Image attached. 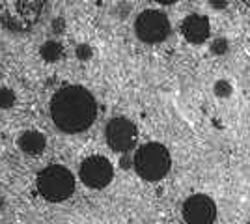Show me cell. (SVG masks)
I'll return each instance as SVG.
<instances>
[{
    "label": "cell",
    "mask_w": 250,
    "mask_h": 224,
    "mask_svg": "<svg viewBox=\"0 0 250 224\" xmlns=\"http://www.w3.org/2000/svg\"><path fill=\"white\" fill-rule=\"evenodd\" d=\"M51 118L63 133H83L97 118L94 96L83 86H63L52 96Z\"/></svg>",
    "instance_id": "1"
},
{
    "label": "cell",
    "mask_w": 250,
    "mask_h": 224,
    "mask_svg": "<svg viewBox=\"0 0 250 224\" xmlns=\"http://www.w3.org/2000/svg\"><path fill=\"white\" fill-rule=\"evenodd\" d=\"M38 192L49 202H63L75 191V176L62 164H51L38 174Z\"/></svg>",
    "instance_id": "2"
},
{
    "label": "cell",
    "mask_w": 250,
    "mask_h": 224,
    "mask_svg": "<svg viewBox=\"0 0 250 224\" xmlns=\"http://www.w3.org/2000/svg\"><path fill=\"white\" fill-rule=\"evenodd\" d=\"M170 153L168 149L159 142H149L140 146L135 155V170L136 174L146 182H159L163 180L170 170Z\"/></svg>",
    "instance_id": "3"
},
{
    "label": "cell",
    "mask_w": 250,
    "mask_h": 224,
    "mask_svg": "<svg viewBox=\"0 0 250 224\" xmlns=\"http://www.w3.org/2000/svg\"><path fill=\"white\" fill-rule=\"evenodd\" d=\"M135 32L144 43H161L170 34V21L163 11L146 10L136 17Z\"/></svg>",
    "instance_id": "4"
},
{
    "label": "cell",
    "mask_w": 250,
    "mask_h": 224,
    "mask_svg": "<svg viewBox=\"0 0 250 224\" xmlns=\"http://www.w3.org/2000/svg\"><path fill=\"white\" fill-rule=\"evenodd\" d=\"M79 178L90 189H104L114 178V168L110 161L103 155H90L83 161L79 168Z\"/></svg>",
    "instance_id": "5"
},
{
    "label": "cell",
    "mask_w": 250,
    "mask_h": 224,
    "mask_svg": "<svg viewBox=\"0 0 250 224\" xmlns=\"http://www.w3.org/2000/svg\"><path fill=\"white\" fill-rule=\"evenodd\" d=\"M104 139L110 148L118 153H125L135 146L136 142V127L135 123L127 118H112L106 129H104Z\"/></svg>",
    "instance_id": "6"
},
{
    "label": "cell",
    "mask_w": 250,
    "mask_h": 224,
    "mask_svg": "<svg viewBox=\"0 0 250 224\" xmlns=\"http://www.w3.org/2000/svg\"><path fill=\"white\" fill-rule=\"evenodd\" d=\"M181 215L187 224H213L217 217V205L206 194H192L183 202Z\"/></svg>",
    "instance_id": "7"
},
{
    "label": "cell",
    "mask_w": 250,
    "mask_h": 224,
    "mask_svg": "<svg viewBox=\"0 0 250 224\" xmlns=\"http://www.w3.org/2000/svg\"><path fill=\"white\" fill-rule=\"evenodd\" d=\"M209 32H211V26H209L208 17L198 15V13L188 15L181 22V34L192 45H200V43L206 41L209 38Z\"/></svg>",
    "instance_id": "8"
},
{
    "label": "cell",
    "mask_w": 250,
    "mask_h": 224,
    "mask_svg": "<svg viewBox=\"0 0 250 224\" xmlns=\"http://www.w3.org/2000/svg\"><path fill=\"white\" fill-rule=\"evenodd\" d=\"M47 146V140L40 131H26L19 139V148L26 155H40Z\"/></svg>",
    "instance_id": "9"
},
{
    "label": "cell",
    "mask_w": 250,
    "mask_h": 224,
    "mask_svg": "<svg viewBox=\"0 0 250 224\" xmlns=\"http://www.w3.org/2000/svg\"><path fill=\"white\" fill-rule=\"evenodd\" d=\"M13 94H11L8 88H2L0 90V107H10L11 103H13Z\"/></svg>",
    "instance_id": "10"
},
{
    "label": "cell",
    "mask_w": 250,
    "mask_h": 224,
    "mask_svg": "<svg viewBox=\"0 0 250 224\" xmlns=\"http://www.w3.org/2000/svg\"><path fill=\"white\" fill-rule=\"evenodd\" d=\"M155 2L163 4V6H170V4H174V2H177V0H155Z\"/></svg>",
    "instance_id": "11"
}]
</instances>
